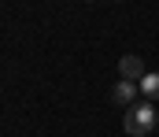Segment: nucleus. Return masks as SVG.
Returning <instances> with one entry per match:
<instances>
[{"label": "nucleus", "mask_w": 159, "mask_h": 137, "mask_svg": "<svg viewBox=\"0 0 159 137\" xmlns=\"http://www.w3.org/2000/svg\"><path fill=\"white\" fill-rule=\"evenodd\" d=\"M141 93H144V100H159V71L141 78Z\"/></svg>", "instance_id": "4"}, {"label": "nucleus", "mask_w": 159, "mask_h": 137, "mask_svg": "<svg viewBox=\"0 0 159 137\" xmlns=\"http://www.w3.org/2000/svg\"><path fill=\"white\" fill-rule=\"evenodd\" d=\"M137 93H141V89H137V82H119V85L111 89V100L129 107V100H137Z\"/></svg>", "instance_id": "3"}, {"label": "nucleus", "mask_w": 159, "mask_h": 137, "mask_svg": "<svg viewBox=\"0 0 159 137\" xmlns=\"http://www.w3.org/2000/svg\"><path fill=\"white\" fill-rule=\"evenodd\" d=\"M119 74H122V82L144 78V59H141V56H122L119 59Z\"/></svg>", "instance_id": "2"}, {"label": "nucleus", "mask_w": 159, "mask_h": 137, "mask_svg": "<svg viewBox=\"0 0 159 137\" xmlns=\"http://www.w3.org/2000/svg\"><path fill=\"white\" fill-rule=\"evenodd\" d=\"M156 122H159V111H156V104H152V100H137V104H129V107H126V119H122L126 134H133V137L152 134V130H156Z\"/></svg>", "instance_id": "1"}]
</instances>
